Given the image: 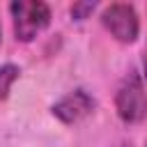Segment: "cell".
I'll return each instance as SVG.
<instances>
[{"label":"cell","instance_id":"cell-9","mask_svg":"<svg viewBox=\"0 0 147 147\" xmlns=\"http://www.w3.org/2000/svg\"><path fill=\"white\" fill-rule=\"evenodd\" d=\"M122 147H133V145H122Z\"/></svg>","mask_w":147,"mask_h":147},{"label":"cell","instance_id":"cell-2","mask_svg":"<svg viewBox=\"0 0 147 147\" xmlns=\"http://www.w3.org/2000/svg\"><path fill=\"white\" fill-rule=\"evenodd\" d=\"M115 110L124 124H138L147 117V90L138 71H129L117 87Z\"/></svg>","mask_w":147,"mask_h":147},{"label":"cell","instance_id":"cell-10","mask_svg":"<svg viewBox=\"0 0 147 147\" xmlns=\"http://www.w3.org/2000/svg\"><path fill=\"white\" fill-rule=\"evenodd\" d=\"M145 147H147V142H145Z\"/></svg>","mask_w":147,"mask_h":147},{"label":"cell","instance_id":"cell-1","mask_svg":"<svg viewBox=\"0 0 147 147\" xmlns=\"http://www.w3.org/2000/svg\"><path fill=\"white\" fill-rule=\"evenodd\" d=\"M16 41H32L51 25V7L41 0H14L9 5Z\"/></svg>","mask_w":147,"mask_h":147},{"label":"cell","instance_id":"cell-7","mask_svg":"<svg viewBox=\"0 0 147 147\" xmlns=\"http://www.w3.org/2000/svg\"><path fill=\"white\" fill-rule=\"evenodd\" d=\"M142 76L147 80V48H145V55H142Z\"/></svg>","mask_w":147,"mask_h":147},{"label":"cell","instance_id":"cell-3","mask_svg":"<svg viewBox=\"0 0 147 147\" xmlns=\"http://www.w3.org/2000/svg\"><path fill=\"white\" fill-rule=\"evenodd\" d=\"M101 25L119 41L133 44L140 34V18L133 5L129 2H113L101 11Z\"/></svg>","mask_w":147,"mask_h":147},{"label":"cell","instance_id":"cell-6","mask_svg":"<svg viewBox=\"0 0 147 147\" xmlns=\"http://www.w3.org/2000/svg\"><path fill=\"white\" fill-rule=\"evenodd\" d=\"M96 9V2H74L71 5V18L74 21H85L90 14Z\"/></svg>","mask_w":147,"mask_h":147},{"label":"cell","instance_id":"cell-8","mask_svg":"<svg viewBox=\"0 0 147 147\" xmlns=\"http://www.w3.org/2000/svg\"><path fill=\"white\" fill-rule=\"evenodd\" d=\"M0 41H2V28H0Z\"/></svg>","mask_w":147,"mask_h":147},{"label":"cell","instance_id":"cell-5","mask_svg":"<svg viewBox=\"0 0 147 147\" xmlns=\"http://www.w3.org/2000/svg\"><path fill=\"white\" fill-rule=\"evenodd\" d=\"M18 74H21V69L16 64H11V62L0 64V101H5L9 96V90H11L14 80L18 78Z\"/></svg>","mask_w":147,"mask_h":147},{"label":"cell","instance_id":"cell-4","mask_svg":"<svg viewBox=\"0 0 147 147\" xmlns=\"http://www.w3.org/2000/svg\"><path fill=\"white\" fill-rule=\"evenodd\" d=\"M96 108V101L90 92H85L83 87L78 90H71L69 94H64L62 99H57L53 106H51V113L62 122V124H76L80 122L83 117L92 115Z\"/></svg>","mask_w":147,"mask_h":147}]
</instances>
